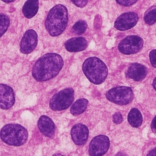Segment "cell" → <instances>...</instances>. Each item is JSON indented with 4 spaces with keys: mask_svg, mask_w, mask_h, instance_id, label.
Returning a JSON list of instances; mask_svg holds the SVG:
<instances>
[{
    "mask_svg": "<svg viewBox=\"0 0 156 156\" xmlns=\"http://www.w3.org/2000/svg\"><path fill=\"white\" fill-rule=\"evenodd\" d=\"M152 86H153L154 90L156 91V77L154 79V80H153V82H152Z\"/></svg>",
    "mask_w": 156,
    "mask_h": 156,
    "instance_id": "cell-29",
    "label": "cell"
},
{
    "mask_svg": "<svg viewBox=\"0 0 156 156\" xmlns=\"http://www.w3.org/2000/svg\"><path fill=\"white\" fill-rule=\"evenodd\" d=\"M151 127L152 131L154 133H156V115L155 116V117L153 118L152 121Z\"/></svg>",
    "mask_w": 156,
    "mask_h": 156,
    "instance_id": "cell-26",
    "label": "cell"
},
{
    "mask_svg": "<svg viewBox=\"0 0 156 156\" xmlns=\"http://www.w3.org/2000/svg\"><path fill=\"white\" fill-rule=\"evenodd\" d=\"M106 98L113 103L124 105L132 102L133 99V93L130 87L119 86L109 90L106 93Z\"/></svg>",
    "mask_w": 156,
    "mask_h": 156,
    "instance_id": "cell-6",
    "label": "cell"
},
{
    "mask_svg": "<svg viewBox=\"0 0 156 156\" xmlns=\"http://www.w3.org/2000/svg\"><path fill=\"white\" fill-rule=\"evenodd\" d=\"M88 104V101L85 98H81L75 101L70 108V112L73 115H78L85 112Z\"/></svg>",
    "mask_w": 156,
    "mask_h": 156,
    "instance_id": "cell-18",
    "label": "cell"
},
{
    "mask_svg": "<svg viewBox=\"0 0 156 156\" xmlns=\"http://www.w3.org/2000/svg\"><path fill=\"white\" fill-rule=\"evenodd\" d=\"M38 127L40 132L44 136L52 138L54 135L55 124L48 116L43 115L38 121Z\"/></svg>",
    "mask_w": 156,
    "mask_h": 156,
    "instance_id": "cell-14",
    "label": "cell"
},
{
    "mask_svg": "<svg viewBox=\"0 0 156 156\" xmlns=\"http://www.w3.org/2000/svg\"><path fill=\"white\" fill-rule=\"evenodd\" d=\"M146 156H156V147L150 151Z\"/></svg>",
    "mask_w": 156,
    "mask_h": 156,
    "instance_id": "cell-27",
    "label": "cell"
},
{
    "mask_svg": "<svg viewBox=\"0 0 156 156\" xmlns=\"http://www.w3.org/2000/svg\"><path fill=\"white\" fill-rule=\"evenodd\" d=\"M68 21L67 9L62 4H57L49 10L45 21V27L51 36L57 37L65 30Z\"/></svg>",
    "mask_w": 156,
    "mask_h": 156,
    "instance_id": "cell-2",
    "label": "cell"
},
{
    "mask_svg": "<svg viewBox=\"0 0 156 156\" xmlns=\"http://www.w3.org/2000/svg\"><path fill=\"white\" fill-rule=\"evenodd\" d=\"M1 107L2 109H9L15 102V94L13 89L7 85H0Z\"/></svg>",
    "mask_w": 156,
    "mask_h": 156,
    "instance_id": "cell-12",
    "label": "cell"
},
{
    "mask_svg": "<svg viewBox=\"0 0 156 156\" xmlns=\"http://www.w3.org/2000/svg\"><path fill=\"white\" fill-rule=\"evenodd\" d=\"M89 130L88 127L82 124L74 125L71 130V135L73 141L77 145L85 144L88 137Z\"/></svg>",
    "mask_w": 156,
    "mask_h": 156,
    "instance_id": "cell-11",
    "label": "cell"
},
{
    "mask_svg": "<svg viewBox=\"0 0 156 156\" xmlns=\"http://www.w3.org/2000/svg\"><path fill=\"white\" fill-rule=\"evenodd\" d=\"M113 121L116 124H120L123 121V118L121 113L116 112L113 115Z\"/></svg>",
    "mask_w": 156,
    "mask_h": 156,
    "instance_id": "cell-24",
    "label": "cell"
},
{
    "mask_svg": "<svg viewBox=\"0 0 156 156\" xmlns=\"http://www.w3.org/2000/svg\"><path fill=\"white\" fill-rule=\"evenodd\" d=\"M87 41L83 37H73L65 43V47L69 52H80L87 47Z\"/></svg>",
    "mask_w": 156,
    "mask_h": 156,
    "instance_id": "cell-15",
    "label": "cell"
},
{
    "mask_svg": "<svg viewBox=\"0 0 156 156\" xmlns=\"http://www.w3.org/2000/svg\"><path fill=\"white\" fill-rule=\"evenodd\" d=\"M147 75V69L142 64L138 63H132L127 69L126 76L135 81L143 80Z\"/></svg>",
    "mask_w": 156,
    "mask_h": 156,
    "instance_id": "cell-13",
    "label": "cell"
},
{
    "mask_svg": "<svg viewBox=\"0 0 156 156\" xmlns=\"http://www.w3.org/2000/svg\"><path fill=\"white\" fill-rule=\"evenodd\" d=\"M82 71L87 78L96 85L104 82L108 75L106 65L96 57L87 58L82 65Z\"/></svg>",
    "mask_w": 156,
    "mask_h": 156,
    "instance_id": "cell-3",
    "label": "cell"
},
{
    "mask_svg": "<svg viewBox=\"0 0 156 156\" xmlns=\"http://www.w3.org/2000/svg\"><path fill=\"white\" fill-rule=\"evenodd\" d=\"M63 64V60L60 55L55 53L44 54L34 65L32 76L39 82L49 80L58 74Z\"/></svg>",
    "mask_w": 156,
    "mask_h": 156,
    "instance_id": "cell-1",
    "label": "cell"
},
{
    "mask_svg": "<svg viewBox=\"0 0 156 156\" xmlns=\"http://www.w3.org/2000/svg\"><path fill=\"white\" fill-rule=\"evenodd\" d=\"M110 140L108 136L99 135L94 137L89 145L88 152L91 156H102L108 151Z\"/></svg>",
    "mask_w": 156,
    "mask_h": 156,
    "instance_id": "cell-8",
    "label": "cell"
},
{
    "mask_svg": "<svg viewBox=\"0 0 156 156\" xmlns=\"http://www.w3.org/2000/svg\"><path fill=\"white\" fill-rule=\"evenodd\" d=\"M144 44L143 40L137 35H129L122 40L118 44L119 51L124 54L130 55L138 52Z\"/></svg>",
    "mask_w": 156,
    "mask_h": 156,
    "instance_id": "cell-7",
    "label": "cell"
},
{
    "mask_svg": "<svg viewBox=\"0 0 156 156\" xmlns=\"http://www.w3.org/2000/svg\"><path fill=\"white\" fill-rule=\"evenodd\" d=\"M3 2H6V3H9V2H13L15 0H2Z\"/></svg>",
    "mask_w": 156,
    "mask_h": 156,
    "instance_id": "cell-30",
    "label": "cell"
},
{
    "mask_svg": "<svg viewBox=\"0 0 156 156\" xmlns=\"http://www.w3.org/2000/svg\"><path fill=\"white\" fill-rule=\"evenodd\" d=\"M1 140L6 144L18 146L24 144L28 138L27 130L18 124H8L1 130Z\"/></svg>",
    "mask_w": 156,
    "mask_h": 156,
    "instance_id": "cell-4",
    "label": "cell"
},
{
    "mask_svg": "<svg viewBox=\"0 0 156 156\" xmlns=\"http://www.w3.org/2000/svg\"><path fill=\"white\" fill-rule=\"evenodd\" d=\"M115 156H128V155H127V154H126L124 152L121 151V152H118Z\"/></svg>",
    "mask_w": 156,
    "mask_h": 156,
    "instance_id": "cell-28",
    "label": "cell"
},
{
    "mask_svg": "<svg viewBox=\"0 0 156 156\" xmlns=\"http://www.w3.org/2000/svg\"><path fill=\"white\" fill-rule=\"evenodd\" d=\"M38 43V35L33 29L27 30L24 34L20 43V51L23 54H29L36 48Z\"/></svg>",
    "mask_w": 156,
    "mask_h": 156,
    "instance_id": "cell-10",
    "label": "cell"
},
{
    "mask_svg": "<svg viewBox=\"0 0 156 156\" xmlns=\"http://www.w3.org/2000/svg\"><path fill=\"white\" fill-rule=\"evenodd\" d=\"M52 156H65V155H62V154H58V153H57V154H54Z\"/></svg>",
    "mask_w": 156,
    "mask_h": 156,
    "instance_id": "cell-31",
    "label": "cell"
},
{
    "mask_svg": "<svg viewBox=\"0 0 156 156\" xmlns=\"http://www.w3.org/2000/svg\"><path fill=\"white\" fill-rule=\"evenodd\" d=\"M149 60L152 66L156 68V49H152L149 52Z\"/></svg>",
    "mask_w": 156,
    "mask_h": 156,
    "instance_id": "cell-23",
    "label": "cell"
},
{
    "mask_svg": "<svg viewBox=\"0 0 156 156\" xmlns=\"http://www.w3.org/2000/svg\"><path fill=\"white\" fill-rule=\"evenodd\" d=\"M138 15L133 12H126L119 16L115 22V27L119 30H126L134 27L138 21Z\"/></svg>",
    "mask_w": 156,
    "mask_h": 156,
    "instance_id": "cell-9",
    "label": "cell"
},
{
    "mask_svg": "<svg viewBox=\"0 0 156 156\" xmlns=\"http://www.w3.org/2000/svg\"><path fill=\"white\" fill-rule=\"evenodd\" d=\"M74 4L79 7H85L87 3L88 0H71Z\"/></svg>",
    "mask_w": 156,
    "mask_h": 156,
    "instance_id": "cell-25",
    "label": "cell"
},
{
    "mask_svg": "<svg viewBox=\"0 0 156 156\" xmlns=\"http://www.w3.org/2000/svg\"><path fill=\"white\" fill-rule=\"evenodd\" d=\"M144 20L148 25H152L156 22V5L151 6L146 11Z\"/></svg>",
    "mask_w": 156,
    "mask_h": 156,
    "instance_id": "cell-19",
    "label": "cell"
},
{
    "mask_svg": "<svg viewBox=\"0 0 156 156\" xmlns=\"http://www.w3.org/2000/svg\"><path fill=\"white\" fill-rule=\"evenodd\" d=\"M127 119L131 126L133 127H138L142 124L143 116L138 109L133 108L128 114Z\"/></svg>",
    "mask_w": 156,
    "mask_h": 156,
    "instance_id": "cell-17",
    "label": "cell"
},
{
    "mask_svg": "<svg viewBox=\"0 0 156 156\" xmlns=\"http://www.w3.org/2000/svg\"><path fill=\"white\" fill-rule=\"evenodd\" d=\"M0 18H1V26H0V32L1 35H2L6 32L7 30L9 24H10V19L4 13L0 14Z\"/></svg>",
    "mask_w": 156,
    "mask_h": 156,
    "instance_id": "cell-21",
    "label": "cell"
},
{
    "mask_svg": "<svg viewBox=\"0 0 156 156\" xmlns=\"http://www.w3.org/2000/svg\"><path fill=\"white\" fill-rule=\"evenodd\" d=\"M38 0H27L23 7V13L25 17L31 18L34 17L38 10Z\"/></svg>",
    "mask_w": 156,
    "mask_h": 156,
    "instance_id": "cell-16",
    "label": "cell"
},
{
    "mask_svg": "<svg viewBox=\"0 0 156 156\" xmlns=\"http://www.w3.org/2000/svg\"><path fill=\"white\" fill-rule=\"evenodd\" d=\"M74 91L71 88H65L55 94L50 100L49 107L54 111L68 108L74 101Z\"/></svg>",
    "mask_w": 156,
    "mask_h": 156,
    "instance_id": "cell-5",
    "label": "cell"
},
{
    "mask_svg": "<svg viewBox=\"0 0 156 156\" xmlns=\"http://www.w3.org/2000/svg\"><path fill=\"white\" fill-rule=\"evenodd\" d=\"M138 0H116V2L122 6H131L135 4Z\"/></svg>",
    "mask_w": 156,
    "mask_h": 156,
    "instance_id": "cell-22",
    "label": "cell"
},
{
    "mask_svg": "<svg viewBox=\"0 0 156 156\" xmlns=\"http://www.w3.org/2000/svg\"><path fill=\"white\" fill-rule=\"evenodd\" d=\"M87 29V24L85 21L79 20L77 21L72 27V32L76 35L83 34Z\"/></svg>",
    "mask_w": 156,
    "mask_h": 156,
    "instance_id": "cell-20",
    "label": "cell"
}]
</instances>
